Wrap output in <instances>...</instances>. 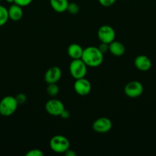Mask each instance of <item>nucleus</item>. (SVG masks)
Wrapping results in <instances>:
<instances>
[{
	"label": "nucleus",
	"mask_w": 156,
	"mask_h": 156,
	"mask_svg": "<svg viewBox=\"0 0 156 156\" xmlns=\"http://www.w3.org/2000/svg\"><path fill=\"white\" fill-rule=\"evenodd\" d=\"M15 99H16L18 105H23L27 101V96L24 94H23V93H19V94H18L15 96Z\"/></svg>",
	"instance_id": "19"
},
{
	"label": "nucleus",
	"mask_w": 156,
	"mask_h": 156,
	"mask_svg": "<svg viewBox=\"0 0 156 156\" xmlns=\"http://www.w3.org/2000/svg\"><path fill=\"white\" fill-rule=\"evenodd\" d=\"M69 71L75 79L84 78L87 73V66L82 59H72L69 66Z\"/></svg>",
	"instance_id": "4"
},
{
	"label": "nucleus",
	"mask_w": 156,
	"mask_h": 156,
	"mask_svg": "<svg viewBox=\"0 0 156 156\" xmlns=\"http://www.w3.org/2000/svg\"><path fill=\"white\" fill-rule=\"evenodd\" d=\"M9 19V12L5 6L0 5V27L5 25Z\"/></svg>",
	"instance_id": "16"
},
{
	"label": "nucleus",
	"mask_w": 156,
	"mask_h": 156,
	"mask_svg": "<svg viewBox=\"0 0 156 156\" xmlns=\"http://www.w3.org/2000/svg\"><path fill=\"white\" fill-rule=\"evenodd\" d=\"M98 49H99V51H100L102 54H105V53H106L107 52L109 51V44H106V43L101 42V44H99Z\"/></svg>",
	"instance_id": "23"
},
{
	"label": "nucleus",
	"mask_w": 156,
	"mask_h": 156,
	"mask_svg": "<svg viewBox=\"0 0 156 156\" xmlns=\"http://www.w3.org/2000/svg\"><path fill=\"white\" fill-rule=\"evenodd\" d=\"M109 51L115 56H121L125 53V46L119 41H113L109 44Z\"/></svg>",
	"instance_id": "13"
},
{
	"label": "nucleus",
	"mask_w": 156,
	"mask_h": 156,
	"mask_svg": "<svg viewBox=\"0 0 156 156\" xmlns=\"http://www.w3.org/2000/svg\"><path fill=\"white\" fill-rule=\"evenodd\" d=\"M113 126L111 120L107 117H99L93 123V129L98 133H106L110 132Z\"/></svg>",
	"instance_id": "8"
},
{
	"label": "nucleus",
	"mask_w": 156,
	"mask_h": 156,
	"mask_svg": "<svg viewBox=\"0 0 156 156\" xmlns=\"http://www.w3.org/2000/svg\"><path fill=\"white\" fill-rule=\"evenodd\" d=\"M67 11L71 15H76L79 12L80 7L76 2H69Z\"/></svg>",
	"instance_id": "18"
},
{
	"label": "nucleus",
	"mask_w": 156,
	"mask_h": 156,
	"mask_svg": "<svg viewBox=\"0 0 156 156\" xmlns=\"http://www.w3.org/2000/svg\"><path fill=\"white\" fill-rule=\"evenodd\" d=\"M18 104L15 97L8 95L0 101V115L9 117L16 111Z\"/></svg>",
	"instance_id": "2"
},
{
	"label": "nucleus",
	"mask_w": 156,
	"mask_h": 156,
	"mask_svg": "<svg viewBox=\"0 0 156 156\" xmlns=\"http://www.w3.org/2000/svg\"><path fill=\"white\" fill-rule=\"evenodd\" d=\"M50 148L56 153L64 154L70 149V141L67 137L62 135H56L50 140Z\"/></svg>",
	"instance_id": "3"
},
{
	"label": "nucleus",
	"mask_w": 156,
	"mask_h": 156,
	"mask_svg": "<svg viewBox=\"0 0 156 156\" xmlns=\"http://www.w3.org/2000/svg\"><path fill=\"white\" fill-rule=\"evenodd\" d=\"M81 59L87 66L95 68L99 66L102 63L103 54L99 51L98 47L90 46L84 49Z\"/></svg>",
	"instance_id": "1"
},
{
	"label": "nucleus",
	"mask_w": 156,
	"mask_h": 156,
	"mask_svg": "<svg viewBox=\"0 0 156 156\" xmlns=\"http://www.w3.org/2000/svg\"><path fill=\"white\" fill-rule=\"evenodd\" d=\"M50 4L54 11L58 13L66 12L68 7V0H50Z\"/></svg>",
	"instance_id": "15"
},
{
	"label": "nucleus",
	"mask_w": 156,
	"mask_h": 156,
	"mask_svg": "<svg viewBox=\"0 0 156 156\" xmlns=\"http://www.w3.org/2000/svg\"><path fill=\"white\" fill-rule=\"evenodd\" d=\"M32 1L33 0H15V3L21 7H25V6L29 5L32 2Z\"/></svg>",
	"instance_id": "21"
},
{
	"label": "nucleus",
	"mask_w": 156,
	"mask_h": 156,
	"mask_svg": "<svg viewBox=\"0 0 156 156\" xmlns=\"http://www.w3.org/2000/svg\"><path fill=\"white\" fill-rule=\"evenodd\" d=\"M8 12H9V19L12 20L14 21H19L23 17L22 7L15 4V3L11 5L10 7L8 9Z\"/></svg>",
	"instance_id": "12"
},
{
	"label": "nucleus",
	"mask_w": 156,
	"mask_h": 156,
	"mask_svg": "<svg viewBox=\"0 0 156 156\" xmlns=\"http://www.w3.org/2000/svg\"><path fill=\"white\" fill-rule=\"evenodd\" d=\"M6 2L8 3H10V4H13L15 3V0H6Z\"/></svg>",
	"instance_id": "26"
},
{
	"label": "nucleus",
	"mask_w": 156,
	"mask_h": 156,
	"mask_svg": "<svg viewBox=\"0 0 156 156\" xmlns=\"http://www.w3.org/2000/svg\"><path fill=\"white\" fill-rule=\"evenodd\" d=\"M62 76L61 69L58 66H52L46 71L44 74V81L47 84L57 83Z\"/></svg>",
	"instance_id": "10"
},
{
	"label": "nucleus",
	"mask_w": 156,
	"mask_h": 156,
	"mask_svg": "<svg viewBox=\"0 0 156 156\" xmlns=\"http://www.w3.org/2000/svg\"><path fill=\"white\" fill-rule=\"evenodd\" d=\"M98 1L101 5L104 6V7H110L116 2V0H98Z\"/></svg>",
	"instance_id": "22"
},
{
	"label": "nucleus",
	"mask_w": 156,
	"mask_h": 156,
	"mask_svg": "<svg viewBox=\"0 0 156 156\" xmlns=\"http://www.w3.org/2000/svg\"><path fill=\"white\" fill-rule=\"evenodd\" d=\"M47 93L50 97H55L59 93V87L56 83L47 84V88H46Z\"/></svg>",
	"instance_id": "17"
},
{
	"label": "nucleus",
	"mask_w": 156,
	"mask_h": 156,
	"mask_svg": "<svg viewBox=\"0 0 156 156\" xmlns=\"http://www.w3.org/2000/svg\"><path fill=\"white\" fill-rule=\"evenodd\" d=\"M64 109H65V107L63 102L58 99L52 98L45 104V110L47 114L51 116H54V117L61 116V113Z\"/></svg>",
	"instance_id": "7"
},
{
	"label": "nucleus",
	"mask_w": 156,
	"mask_h": 156,
	"mask_svg": "<svg viewBox=\"0 0 156 156\" xmlns=\"http://www.w3.org/2000/svg\"><path fill=\"white\" fill-rule=\"evenodd\" d=\"M64 154L66 156H76V152H75L73 150H71V149H67V150L66 151Z\"/></svg>",
	"instance_id": "25"
},
{
	"label": "nucleus",
	"mask_w": 156,
	"mask_h": 156,
	"mask_svg": "<svg viewBox=\"0 0 156 156\" xmlns=\"http://www.w3.org/2000/svg\"><path fill=\"white\" fill-rule=\"evenodd\" d=\"M84 49L78 44H71L67 48V54L72 59H81Z\"/></svg>",
	"instance_id": "14"
},
{
	"label": "nucleus",
	"mask_w": 156,
	"mask_h": 156,
	"mask_svg": "<svg viewBox=\"0 0 156 156\" xmlns=\"http://www.w3.org/2000/svg\"><path fill=\"white\" fill-rule=\"evenodd\" d=\"M26 156H43L44 153L42 152V151H41L40 149H32V150L28 151V152L26 153Z\"/></svg>",
	"instance_id": "20"
},
{
	"label": "nucleus",
	"mask_w": 156,
	"mask_h": 156,
	"mask_svg": "<svg viewBox=\"0 0 156 156\" xmlns=\"http://www.w3.org/2000/svg\"><path fill=\"white\" fill-rule=\"evenodd\" d=\"M0 1H2V0H0Z\"/></svg>",
	"instance_id": "27"
},
{
	"label": "nucleus",
	"mask_w": 156,
	"mask_h": 156,
	"mask_svg": "<svg viewBox=\"0 0 156 156\" xmlns=\"http://www.w3.org/2000/svg\"><path fill=\"white\" fill-rule=\"evenodd\" d=\"M144 88L142 84L139 81H132L127 83L124 88L125 95L131 98H136L142 95Z\"/></svg>",
	"instance_id": "5"
},
{
	"label": "nucleus",
	"mask_w": 156,
	"mask_h": 156,
	"mask_svg": "<svg viewBox=\"0 0 156 156\" xmlns=\"http://www.w3.org/2000/svg\"><path fill=\"white\" fill-rule=\"evenodd\" d=\"M70 112H69V111H67V109H64V111H63V112L61 113V116L60 117H62L63 119H68L69 117H70Z\"/></svg>",
	"instance_id": "24"
},
{
	"label": "nucleus",
	"mask_w": 156,
	"mask_h": 156,
	"mask_svg": "<svg viewBox=\"0 0 156 156\" xmlns=\"http://www.w3.org/2000/svg\"><path fill=\"white\" fill-rule=\"evenodd\" d=\"M97 36L100 42L110 44V43L115 41L116 32L111 26L102 25L98 30Z\"/></svg>",
	"instance_id": "6"
},
{
	"label": "nucleus",
	"mask_w": 156,
	"mask_h": 156,
	"mask_svg": "<svg viewBox=\"0 0 156 156\" xmlns=\"http://www.w3.org/2000/svg\"><path fill=\"white\" fill-rule=\"evenodd\" d=\"M134 64L137 69L142 72L148 71L151 67V59L145 55H139L136 56L134 60Z\"/></svg>",
	"instance_id": "11"
},
{
	"label": "nucleus",
	"mask_w": 156,
	"mask_h": 156,
	"mask_svg": "<svg viewBox=\"0 0 156 156\" xmlns=\"http://www.w3.org/2000/svg\"><path fill=\"white\" fill-rule=\"evenodd\" d=\"M91 84L87 79L81 78L76 79L73 85L75 92L80 96H86L91 91Z\"/></svg>",
	"instance_id": "9"
}]
</instances>
